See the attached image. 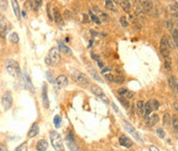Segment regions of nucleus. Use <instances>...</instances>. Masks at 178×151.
I'll use <instances>...</instances> for the list:
<instances>
[{
	"label": "nucleus",
	"mask_w": 178,
	"mask_h": 151,
	"mask_svg": "<svg viewBox=\"0 0 178 151\" xmlns=\"http://www.w3.org/2000/svg\"><path fill=\"white\" fill-rule=\"evenodd\" d=\"M136 1H140V0H136Z\"/></svg>",
	"instance_id": "obj_55"
},
{
	"label": "nucleus",
	"mask_w": 178,
	"mask_h": 151,
	"mask_svg": "<svg viewBox=\"0 0 178 151\" xmlns=\"http://www.w3.org/2000/svg\"><path fill=\"white\" fill-rule=\"evenodd\" d=\"M157 135H158L161 139H164V138H165V132L163 131V129H158V130H157Z\"/></svg>",
	"instance_id": "obj_41"
},
{
	"label": "nucleus",
	"mask_w": 178,
	"mask_h": 151,
	"mask_svg": "<svg viewBox=\"0 0 178 151\" xmlns=\"http://www.w3.org/2000/svg\"><path fill=\"white\" fill-rule=\"evenodd\" d=\"M113 83H116V84H122L125 82V77L123 75H116V76H113V80H112Z\"/></svg>",
	"instance_id": "obj_28"
},
{
	"label": "nucleus",
	"mask_w": 178,
	"mask_h": 151,
	"mask_svg": "<svg viewBox=\"0 0 178 151\" xmlns=\"http://www.w3.org/2000/svg\"><path fill=\"white\" fill-rule=\"evenodd\" d=\"M46 77H47V80L50 81V82H55V80H54V76H53V74L51 72H48V71H47L46 72Z\"/></svg>",
	"instance_id": "obj_42"
},
{
	"label": "nucleus",
	"mask_w": 178,
	"mask_h": 151,
	"mask_svg": "<svg viewBox=\"0 0 178 151\" xmlns=\"http://www.w3.org/2000/svg\"><path fill=\"white\" fill-rule=\"evenodd\" d=\"M171 123V118H170V114L169 113H165L164 116H163V124L165 126H168L170 125Z\"/></svg>",
	"instance_id": "obj_29"
},
{
	"label": "nucleus",
	"mask_w": 178,
	"mask_h": 151,
	"mask_svg": "<svg viewBox=\"0 0 178 151\" xmlns=\"http://www.w3.org/2000/svg\"><path fill=\"white\" fill-rule=\"evenodd\" d=\"M136 109H137L138 115H143V113H144V102L138 101L136 103Z\"/></svg>",
	"instance_id": "obj_25"
},
{
	"label": "nucleus",
	"mask_w": 178,
	"mask_h": 151,
	"mask_svg": "<svg viewBox=\"0 0 178 151\" xmlns=\"http://www.w3.org/2000/svg\"><path fill=\"white\" fill-rule=\"evenodd\" d=\"M6 150H7V148H6V146H5V145L0 144V151H6Z\"/></svg>",
	"instance_id": "obj_49"
},
{
	"label": "nucleus",
	"mask_w": 178,
	"mask_h": 151,
	"mask_svg": "<svg viewBox=\"0 0 178 151\" xmlns=\"http://www.w3.org/2000/svg\"><path fill=\"white\" fill-rule=\"evenodd\" d=\"M98 66H99V68H101V69H102V68H104V67H105V65H104V63H103V62H101V61H100V60H99V61H98Z\"/></svg>",
	"instance_id": "obj_50"
},
{
	"label": "nucleus",
	"mask_w": 178,
	"mask_h": 151,
	"mask_svg": "<svg viewBox=\"0 0 178 151\" xmlns=\"http://www.w3.org/2000/svg\"><path fill=\"white\" fill-rule=\"evenodd\" d=\"M64 16H65V18L67 19V20H70L71 19V14H70V11L69 10H65V12H64Z\"/></svg>",
	"instance_id": "obj_45"
},
{
	"label": "nucleus",
	"mask_w": 178,
	"mask_h": 151,
	"mask_svg": "<svg viewBox=\"0 0 178 151\" xmlns=\"http://www.w3.org/2000/svg\"><path fill=\"white\" fill-rule=\"evenodd\" d=\"M53 19L55 20V22L57 23V25H60L62 26L63 25V18H62V14L60 12L58 8L55 7L54 10H53Z\"/></svg>",
	"instance_id": "obj_14"
},
{
	"label": "nucleus",
	"mask_w": 178,
	"mask_h": 151,
	"mask_svg": "<svg viewBox=\"0 0 178 151\" xmlns=\"http://www.w3.org/2000/svg\"><path fill=\"white\" fill-rule=\"evenodd\" d=\"M92 75H93V77H94V78L96 79V80H97V81H100V82H104L103 79H102L101 77H100L99 75H98L96 72H92Z\"/></svg>",
	"instance_id": "obj_43"
},
{
	"label": "nucleus",
	"mask_w": 178,
	"mask_h": 151,
	"mask_svg": "<svg viewBox=\"0 0 178 151\" xmlns=\"http://www.w3.org/2000/svg\"><path fill=\"white\" fill-rule=\"evenodd\" d=\"M122 123H123V126H124V129L126 130L127 132H128L130 135L133 137V139H135L136 141H138V142H143V140L141 139V137H140V135L139 134L137 133V131H136L135 129H134L133 126L131 125V124L129 123L127 120H123L122 121Z\"/></svg>",
	"instance_id": "obj_7"
},
{
	"label": "nucleus",
	"mask_w": 178,
	"mask_h": 151,
	"mask_svg": "<svg viewBox=\"0 0 178 151\" xmlns=\"http://www.w3.org/2000/svg\"><path fill=\"white\" fill-rule=\"evenodd\" d=\"M140 4H141V8L142 10L144 11L145 14H149L151 10H152V1L151 0H140L139 1Z\"/></svg>",
	"instance_id": "obj_11"
},
{
	"label": "nucleus",
	"mask_w": 178,
	"mask_h": 151,
	"mask_svg": "<svg viewBox=\"0 0 178 151\" xmlns=\"http://www.w3.org/2000/svg\"><path fill=\"white\" fill-rule=\"evenodd\" d=\"M90 19L95 23V24H97V25H100V24H101V21L99 20V18H98L92 10H90Z\"/></svg>",
	"instance_id": "obj_32"
},
{
	"label": "nucleus",
	"mask_w": 178,
	"mask_h": 151,
	"mask_svg": "<svg viewBox=\"0 0 178 151\" xmlns=\"http://www.w3.org/2000/svg\"><path fill=\"white\" fill-rule=\"evenodd\" d=\"M48 148V143L46 142V140L41 139L36 143V150L37 151H45Z\"/></svg>",
	"instance_id": "obj_22"
},
{
	"label": "nucleus",
	"mask_w": 178,
	"mask_h": 151,
	"mask_svg": "<svg viewBox=\"0 0 178 151\" xmlns=\"http://www.w3.org/2000/svg\"><path fill=\"white\" fill-rule=\"evenodd\" d=\"M149 149H150V150H154V151H159V150H160V149H159L158 147L154 146V145H150V146H149Z\"/></svg>",
	"instance_id": "obj_48"
},
{
	"label": "nucleus",
	"mask_w": 178,
	"mask_h": 151,
	"mask_svg": "<svg viewBox=\"0 0 178 151\" xmlns=\"http://www.w3.org/2000/svg\"><path fill=\"white\" fill-rule=\"evenodd\" d=\"M50 138H51V143H52L53 147L56 150H60V151L64 150L63 140H62V137L60 134L57 133L56 131H51Z\"/></svg>",
	"instance_id": "obj_2"
},
{
	"label": "nucleus",
	"mask_w": 178,
	"mask_h": 151,
	"mask_svg": "<svg viewBox=\"0 0 178 151\" xmlns=\"http://www.w3.org/2000/svg\"><path fill=\"white\" fill-rule=\"evenodd\" d=\"M91 56H92V58L94 60H97V61H99V60H100L99 56H98V54H94V52H92V54H91Z\"/></svg>",
	"instance_id": "obj_47"
},
{
	"label": "nucleus",
	"mask_w": 178,
	"mask_h": 151,
	"mask_svg": "<svg viewBox=\"0 0 178 151\" xmlns=\"http://www.w3.org/2000/svg\"><path fill=\"white\" fill-rule=\"evenodd\" d=\"M11 3V7H12V10L15 12V16L18 20L21 19V9H20V5H19L18 0H10Z\"/></svg>",
	"instance_id": "obj_16"
},
{
	"label": "nucleus",
	"mask_w": 178,
	"mask_h": 151,
	"mask_svg": "<svg viewBox=\"0 0 178 151\" xmlns=\"http://www.w3.org/2000/svg\"><path fill=\"white\" fill-rule=\"evenodd\" d=\"M170 50H171V48H170L169 38L167 36H163L160 42V52L164 58H166L170 56Z\"/></svg>",
	"instance_id": "obj_5"
},
{
	"label": "nucleus",
	"mask_w": 178,
	"mask_h": 151,
	"mask_svg": "<svg viewBox=\"0 0 178 151\" xmlns=\"http://www.w3.org/2000/svg\"><path fill=\"white\" fill-rule=\"evenodd\" d=\"M66 142H75V139L73 137L72 133H69L66 137Z\"/></svg>",
	"instance_id": "obj_39"
},
{
	"label": "nucleus",
	"mask_w": 178,
	"mask_h": 151,
	"mask_svg": "<svg viewBox=\"0 0 178 151\" xmlns=\"http://www.w3.org/2000/svg\"><path fill=\"white\" fill-rule=\"evenodd\" d=\"M21 150H27V143H23V144H21L19 147H17L16 148V151H21Z\"/></svg>",
	"instance_id": "obj_40"
},
{
	"label": "nucleus",
	"mask_w": 178,
	"mask_h": 151,
	"mask_svg": "<svg viewBox=\"0 0 178 151\" xmlns=\"http://www.w3.org/2000/svg\"><path fill=\"white\" fill-rule=\"evenodd\" d=\"M71 76H72L73 80L76 81L77 83H79L80 85L86 86L90 84V78L79 70H72L71 71Z\"/></svg>",
	"instance_id": "obj_3"
},
{
	"label": "nucleus",
	"mask_w": 178,
	"mask_h": 151,
	"mask_svg": "<svg viewBox=\"0 0 178 151\" xmlns=\"http://www.w3.org/2000/svg\"><path fill=\"white\" fill-rule=\"evenodd\" d=\"M48 57H50L53 66H57L59 63H60L61 56H60V50H59L57 48H51V50L48 52Z\"/></svg>",
	"instance_id": "obj_9"
},
{
	"label": "nucleus",
	"mask_w": 178,
	"mask_h": 151,
	"mask_svg": "<svg viewBox=\"0 0 178 151\" xmlns=\"http://www.w3.org/2000/svg\"><path fill=\"white\" fill-rule=\"evenodd\" d=\"M160 117L158 114H151L150 116L146 117V126H153L157 122L159 121Z\"/></svg>",
	"instance_id": "obj_19"
},
{
	"label": "nucleus",
	"mask_w": 178,
	"mask_h": 151,
	"mask_svg": "<svg viewBox=\"0 0 178 151\" xmlns=\"http://www.w3.org/2000/svg\"><path fill=\"white\" fill-rule=\"evenodd\" d=\"M58 45H59V50H60V52H64L65 54H69V56H70V54H72V52H71V50L68 48L67 45L64 44L62 41L59 40L58 41Z\"/></svg>",
	"instance_id": "obj_24"
},
{
	"label": "nucleus",
	"mask_w": 178,
	"mask_h": 151,
	"mask_svg": "<svg viewBox=\"0 0 178 151\" xmlns=\"http://www.w3.org/2000/svg\"><path fill=\"white\" fill-rule=\"evenodd\" d=\"M164 67L167 71H171L172 69V61L170 59V57H166L164 62Z\"/></svg>",
	"instance_id": "obj_27"
},
{
	"label": "nucleus",
	"mask_w": 178,
	"mask_h": 151,
	"mask_svg": "<svg viewBox=\"0 0 178 151\" xmlns=\"http://www.w3.org/2000/svg\"><path fill=\"white\" fill-rule=\"evenodd\" d=\"M172 124H173L174 132H175V134H177V131H178V118H177V116H176V115H174V116H173Z\"/></svg>",
	"instance_id": "obj_36"
},
{
	"label": "nucleus",
	"mask_w": 178,
	"mask_h": 151,
	"mask_svg": "<svg viewBox=\"0 0 178 151\" xmlns=\"http://www.w3.org/2000/svg\"><path fill=\"white\" fill-rule=\"evenodd\" d=\"M38 133H39V125L37 122H34L31 125V128H30V130L28 131V137L29 138L36 137L38 135Z\"/></svg>",
	"instance_id": "obj_17"
},
{
	"label": "nucleus",
	"mask_w": 178,
	"mask_h": 151,
	"mask_svg": "<svg viewBox=\"0 0 178 151\" xmlns=\"http://www.w3.org/2000/svg\"><path fill=\"white\" fill-rule=\"evenodd\" d=\"M93 12H96V14H97L96 16L99 18V20L101 21V23L102 22H108L109 21V17L107 16L105 12H103L102 10L98 9L97 7H94V8H93Z\"/></svg>",
	"instance_id": "obj_15"
},
{
	"label": "nucleus",
	"mask_w": 178,
	"mask_h": 151,
	"mask_svg": "<svg viewBox=\"0 0 178 151\" xmlns=\"http://www.w3.org/2000/svg\"><path fill=\"white\" fill-rule=\"evenodd\" d=\"M120 144L122 145V146L126 147V148H131V146L133 145V142H132L131 139H129L128 137L123 136V137L120 138Z\"/></svg>",
	"instance_id": "obj_23"
},
{
	"label": "nucleus",
	"mask_w": 178,
	"mask_h": 151,
	"mask_svg": "<svg viewBox=\"0 0 178 151\" xmlns=\"http://www.w3.org/2000/svg\"><path fill=\"white\" fill-rule=\"evenodd\" d=\"M172 39H173L174 42V48H178V32H177V28L172 31Z\"/></svg>",
	"instance_id": "obj_26"
},
{
	"label": "nucleus",
	"mask_w": 178,
	"mask_h": 151,
	"mask_svg": "<svg viewBox=\"0 0 178 151\" xmlns=\"http://www.w3.org/2000/svg\"><path fill=\"white\" fill-rule=\"evenodd\" d=\"M91 92H92L94 95L97 96L100 100H102L105 104H109V100H108V98H107V96L105 95V92H103V90H102L100 86H98L97 84H93V85L91 86Z\"/></svg>",
	"instance_id": "obj_8"
},
{
	"label": "nucleus",
	"mask_w": 178,
	"mask_h": 151,
	"mask_svg": "<svg viewBox=\"0 0 178 151\" xmlns=\"http://www.w3.org/2000/svg\"><path fill=\"white\" fill-rule=\"evenodd\" d=\"M120 23H121V25H122L123 27H128V26H129L128 21H127V19L125 18V17H122V18L120 19Z\"/></svg>",
	"instance_id": "obj_38"
},
{
	"label": "nucleus",
	"mask_w": 178,
	"mask_h": 151,
	"mask_svg": "<svg viewBox=\"0 0 178 151\" xmlns=\"http://www.w3.org/2000/svg\"><path fill=\"white\" fill-rule=\"evenodd\" d=\"M168 83H169V86L171 88V90L173 92H177V88H178V83H177V77L172 75V76L169 77L168 79Z\"/></svg>",
	"instance_id": "obj_21"
},
{
	"label": "nucleus",
	"mask_w": 178,
	"mask_h": 151,
	"mask_svg": "<svg viewBox=\"0 0 178 151\" xmlns=\"http://www.w3.org/2000/svg\"><path fill=\"white\" fill-rule=\"evenodd\" d=\"M104 74H105V73H104ZM104 77H105L106 80H108V81H110V82H112V80H113V75L111 74V73L105 74V75H104Z\"/></svg>",
	"instance_id": "obj_44"
},
{
	"label": "nucleus",
	"mask_w": 178,
	"mask_h": 151,
	"mask_svg": "<svg viewBox=\"0 0 178 151\" xmlns=\"http://www.w3.org/2000/svg\"><path fill=\"white\" fill-rule=\"evenodd\" d=\"M177 104H178V103H177V101H176L175 103H174V109H175L176 111L178 110V108H177Z\"/></svg>",
	"instance_id": "obj_54"
},
{
	"label": "nucleus",
	"mask_w": 178,
	"mask_h": 151,
	"mask_svg": "<svg viewBox=\"0 0 178 151\" xmlns=\"http://www.w3.org/2000/svg\"><path fill=\"white\" fill-rule=\"evenodd\" d=\"M105 7L107 9H109V10H111V11H116V9L114 8V5H113V3H112V1L111 0H106L105 1Z\"/></svg>",
	"instance_id": "obj_33"
},
{
	"label": "nucleus",
	"mask_w": 178,
	"mask_h": 151,
	"mask_svg": "<svg viewBox=\"0 0 178 151\" xmlns=\"http://www.w3.org/2000/svg\"><path fill=\"white\" fill-rule=\"evenodd\" d=\"M24 79H23V82H24V86H25L26 90H30L31 92H35V90H34L33 88V84H32V81L31 79H30L29 75H28L27 71H25V73H24Z\"/></svg>",
	"instance_id": "obj_10"
},
{
	"label": "nucleus",
	"mask_w": 178,
	"mask_h": 151,
	"mask_svg": "<svg viewBox=\"0 0 178 151\" xmlns=\"http://www.w3.org/2000/svg\"><path fill=\"white\" fill-rule=\"evenodd\" d=\"M109 70H110V69H109V68H107V67H106V68H102V72L101 73H103V74H104V73L107 72V71H109Z\"/></svg>",
	"instance_id": "obj_51"
},
{
	"label": "nucleus",
	"mask_w": 178,
	"mask_h": 151,
	"mask_svg": "<svg viewBox=\"0 0 178 151\" xmlns=\"http://www.w3.org/2000/svg\"><path fill=\"white\" fill-rule=\"evenodd\" d=\"M112 107H113V109H114V111H115V112H118V108H117V107L116 106H115V104L114 103H112Z\"/></svg>",
	"instance_id": "obj_52"
},
{
	"label": "nucleus",
	"mask_w": 178,
	"mask_h": 151,
	"mask_svg": "<svg viewBox=\"0 0 178 151\" xmlns=\"http://www.w3.org/2000/svg\"><path fill=\"white\" fill-rule=\"evenodd\" d=\"M45 63H46L47 66H51V65H52V62H51V59H50V57H48V56L45 57Z\"/></svg>",
	"instance_id": "obj_46"
},
{
	"label": "nucleus",
	"mask_w": 178,
	"mask_h": 151,
	"mask_svg": "<svg viewBox=\"0 0 178 151\" xmlns=\"http://www.w3.org/2000/svg\"><path fill=\"white\" fill-rule=\"evenodd\" d=\"M1 103H2V106H3V108H4L5 111L9 110V109L12 107V104H14V99H12L11 92L6 90V92L3 94L2 99H1Z\"/></svg>",
	"instance_id": "obj_6"
},
{
	"label": "nucleus",
	"mask_w": 178,
	"mask_h": 151,
	"mask_svg": "<svg viewBox=\"0 0 178 151\" xmlns=\"http://www.w3.org/2000/svg\"><path fill=\"white\" fill-rule=\"evenodd\" d=\"M121 7L126 14H130L132 9V5L130 3V0H121Z\"/></svg>",
	"instance_id": "obj_20"
},
{
	"label": "nucleus",
	"mask_w": 178,
	"mask_h": 151,
	"mask_svg": "<svg viewBox=\"0 0 178 151\" xmlns=\"http://www.w3.org/2000/svg\"><path fill=\"white\" fill-rule=\"evenodd\" d=\"M117 92H118V96L126 98V99H128V100L132 99V98L134 97V92H131V90H127V88H120Z\"/></svg>",
	"instance_id": "obj_18"
},
{
	"label": "nucleus",
	"mask_w": 178,
	"mask_h": 151,
	"mask_svg": "<svg viewBox=\"0 0 178 151\" xmlns=\"http://www.w3.org/2000/svg\"><path fill=\"white\" fill-rule=\"evenodd\" d=\"M8 7V0H0V9L3 11L7 10Z\"/></svg>",
	"instance_id": "obj_34"
},
{
	"label": "nucleus",
	"mask_w": 178,
	"mask_h": 151,
	"mask_svg": "<svg viewBox=\"0 0 178 151\" xmlns=\"http://www.w3.org/2000/svg\"><path fill=\"white\" fill-rule=\"evenodd\" d=\"M42 103H43V106H44L45 109H47L50 107V102H48V96H47V88H46V84L43 83L42 84Z\"/></svg>",
	"instance_id": "obj_13"
},
{
	"label": "nucleus",
	"mask_w": 178,
	"mask_h": 151,
	"mask_svg": "<svg viewBox=\"0 0 178 151\" xmlns=\"http://www.w3.org/2000/svg\"><path fill=\"white\" fill-rule=\"evenodd\" d=\"M55 82H56L57 86L59 88H64L68 85V79L65 75H60L55 79Z\"/></svg>",
	"instance_id": "obj_12"
},
{
	"label": "nucleus",
	"mask_w": 178,
	"mask_h": 151,
	"mask_svg": "<svg viewBox=\"0 0 178 151\" xmlns=\"http://www.w3.org/2000/svg\"><path fill=\"white\" fill-rule=\"evenodd\" d=\"M5 67H6V71L8 72L9 75L16 77V78H21L22 76V71H21L20 65L18 62L15 60H7L5 63Z\"/></svg>",
	"instance_id": "obj_1"
},
{
	"label": "nucleus",
	"mask_w": 178,
	"mask_h": 151,
	"mask_svg": "<svg viewBox=\"0 0 178 151\" xmlns=\"http://www.w3.org/2000/svg\"><path fill=\"white\" fill-rule=\"evenodd\" d=\"M84 23H88V16L87 14H84Z\"/></svg>",
	"instance_id": "obj_53"
},
{
	"label": "nucleus",
	"mask_w": 178,
	"mask_h": 151,
	"mask_svg": "<svg viewBox=\"0 0 178 151\" xmlns=\"http://www.w3.org/2000/svg\"><path fill=\"white\" fill-rule=\"evenodd\" d=\"M118 101L121 102V104H122V105L125 107V108H126V109H129V107H130V103H129V100H128V99H126V98L118 96Z\"/></svg>",
	"instance_id": "obj_31"
},
{
	"label": "nucleus",
	"mask_w": 178,
	"mask_h": 151,
	"mask_svg": "<svg viewBox=\"0 0 178 151\" xmlns=\"http://www.w3.org/2000/svg\"><path fill=\"white\" fill-rule=\"evenodd\" d=\"M160 107V103L157 100H149L148 102H146V104H144V117L146 118L147 116H149V114H151L152 111H156Z\"/></svg>",
	"instance_id": "obj_4"
},
{
	"label": "nucleus",
	"mask_w": 178,
	"mask_h": 151,
	"mask_svg": "<svg viewBox=\"0 0 178 151\" xmlns=\"http://www.w3.org/2000/svg\"><path fill=\"white\" fill-rule=\"evenodd\" d=\"M42 5V0H34V7L35 10H38L40 8V6Z\"/></svg>",
	"instance_id": "obj_37"
},
{
	"label": "nucleus",
	"mask_w": 178,
	"mask_h": 151,
	"mask_svg": "<svg viewBox=\"0 0 178 151\" xmlns=\"http://www.w3.org/2000/svg\"><path fill=\"white\" fill-rule=\"evenodd\" d=\"M9 40H10V42H12V43H18L19 41H20V37H19L18 33L12 32V33L9 35Z\"/></svg>",
	"instance_id": "obj_30"
},
{
	"label": "nucleus",
	"mask_w": 178,
	"mask_h": 151,
	"mask_svg": "<svg viewBox=\"0 0 178 151\" xmlns=\"http://www.w3.org/2000/svg\"><path fill=\"white\" fill-rule=\"evenodd\" d=\"M61 121H62L61 116L56 115V116H55V118H54V124H55V126H56L57 129H59V128L61 126Z\"/></svg>",
	"instance_id": "obj_35"
}]
</instances>
